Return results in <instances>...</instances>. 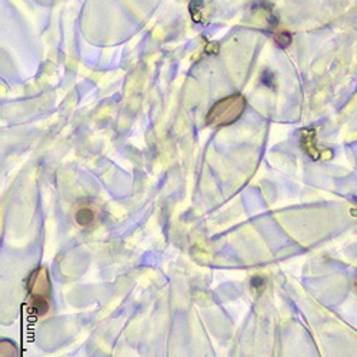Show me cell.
I'll use <instances>...</instances> for the list:
<instances>
[{"mask_svg": "<svg viewBox=\"0 0 357 357\" xmlns=\"http://www.w3.org/2000/svg\"><path fill=\"white\" fill-rule=\"evenodd\" d=\"M75 219L79 226L89 227L91 225H93V222L96 219V213L92 209H89V207H82V209H79L76 212Z\"/></svg>", "mask_w": 357, "mask_h": 357, "instance_id": "cell-4", "label": "cell"}, {"mask_svg": "<svg viewBox=\"0 0 357 357\" xmlns=\"http://www.w3.org/2000/svg\"><path fill=\"white\" fill-rule=\"evenodd\" d=\"M302 149L312 160H319L320 151L316 144V130L309 128L302 130Z\"/></svg>", "mask_w": 357, "mask_h": 357, "instance_id": "cell-3", "label": "cell"}, {"mask_svg": "<svg viewBox=\"0 0 357 357\" xmlns=\"http://www.w3.org/2000/svg\"><path fill=\"white\" fill-rule=\"evenodd\" d=\"M246 99L241 93H234L216 102L206 116V123L211 128H223L239 121L246 110Z\"/></svg>", "mask_w": 357, "mask_h": 357, "instance_id": "cell-1", "label": "cell"}, {"mask_svg": "<svg viewBox=\"0 0 357 357\" xmlns=\"http://www.w3.org/2000/svg\"><path fill=\"white\" fill-rule=\"evenodd\" d=\"M272 82H273V75H272V72L264 70L263 75H261V83H264L267 87H275V84H273Z\"/></svg>", "mask_w": 357, "mask_h": 357, "instance_id": "cell-6", "label": "cell"}, {"mask_svg": "<svg viewBox=\"0 0 357 357\" xmlns=\"http://www.w3.org/2000/svg\"><path fill=\"white\" fill-rule=\"evenodd\" d=\"M252 286H253V287H261V286H263V279H261V278H255V279L252 280Z\"/></svg>", "mask_w": 357, "mask_h": 357, "instance_id": "cell-7", "label": "cell"}, {"mask_svg": "<svg viewBox=\"0 0 357 357\" xmlns=\"http://www.w3.org/2000/svg\"><path fill=\"white\" fill-rule=\"evenodd\" d=\"M273 39L279 47H287L291 43V33L282 31L273 35Z\"/></svg>", "mask_w": 357, "mask_h": 357, "instance_id": "cell-5", "label": "cell"}, {"mask_svg": "<svg viewBox=\"0 0 357 357\" xmlns=\"http://www.w3.org/2000/svg\"><path fill=\"white\" fill-rule=\"evenodd\" d=\"M27 290L31 294V309L38 314L43 316L50 309V293L52 284L46 267H38V269L29 278Z\"/></svg>", "mask_w": 357, "mask_h": 357, "instance_id": "cell-2", "label": "cell"}]
</instances>
